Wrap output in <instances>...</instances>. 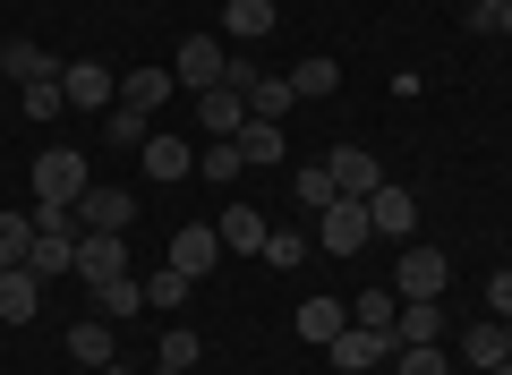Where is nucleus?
<instances>
[{
	"mask_svg": "<svg viewBox=\"0 0 512 375\" xmlns=\"http://www.w3.org/2000/svg\"><path fill=\"white\" fill-rule=\"evenodd\" d=\"M274 18H282L274 0H231V9H222V35H231V43H265Z\"/></svg>",
	"mask_w": 512,
	"mask_h": 375,
	"instance_id": "aec40b11",
	"label": "nucleus"
},
{
	"mask_svg": "<svg viewBox=\"0 0 512 375\" xmlns=\"http://www.w3.org/2000/svg\"><path fill=\"white\" fill-rule=\"evenodd\" d=\"M154 375H180V367H154Z\"/></svg>",
	"mask_w": 512,
	"mask_h": 375,
	"instance_id": "79ce46f5",
	"label": "nucleus"
},
{
	"mask_svg": "<svg viewBox=\"0 0 512 375\" xmlns=\"http://www.w3.org/2000/svg\"><path fill=\"white\" fill-rule=\"evenodd\" d=\"M367 222H376V239H410V231H419V197L384 179L376 197H367Z\"/></svg>",
	"mask_w": 512,
	"mask_h": 375,
	"instance_id": "f8f14e48",
	"label": "nucleus"
},
{
	"mask_svg": "<svg viewBox=\"0 0 512 375\" xmlns=\"http://www.w3.org/2000/svg\"><path fill=\"white\" fill-rule=\"evenodd\" d=\"M504 316H495V324H470V333H461V367H478V375H487V367H504Z\"/></svg>",
	"mask_w": 512,
	"mask_h": 375,
	"instance_id": "4be33fe9",
	"label": "nucleus"
},
{
	"mask_svg": "<svg viewBox=\"0 0 512 375\" xmlns=\"http://www.w3.org/2000/svg\"><path fill=\"white\" fill-rule=\"evenodd\" d=\"M291 111H299L291 77H256V94H248V120H291Z\"/></svg>",
	"mask_w": 512,
	"mask_h": 375,
	"instance_id": "393cba45",
	"label": "nucleus"
},
{
	"mask_svg": "<svg viewBox=\"0 0 512 375\" xmlns=\"http://www.w3.org/2000/svg\"><path fill=\"white\" fill-rule=\"evenodd\" d=\"M69 222H77V231H120V239H128V222H137V197H128V188H86V197L69 205Z\"/></svg>",
	"mask_w": 512,
	"mask_h": 375,
	"instance_id": "20e7f679",
	"label": "nucleus"
},
{
	"mask_svg": "<svg viewBox=\"0 0 512 375\" xmlns=\"http://www.w3.org/2000/svg\"><path fill=\"white\" fill-rule=\"evenodd\" d=\"M180 299H188V273H171V265L146 273V307H180Z\"/></svg>",
	"mask_w": 512,
	"mask_h": 375,
	"instance_id": "c9c22d12",
	"label": "nucleus"
},
{
	"mask_svg": "<svg viewBox=\"0 0 512 375\" xmlns=\"http://www.w3.org/2000/svg\"><path fill=\"white\" fill-rule=\"evenodd\" d=\"M43 316V282L26 265H0V324H35Z\"/></svg>",
	"mask_w": 512,
	"mask_h": 375,
	"instance_id": "4468645a",
	"label": "nucleus"
},
{
	"mask_svg": "<svg viewBox=\"0 0 512 375\" xmlns=\"http://www.w3.org/2000/svg\"><path fill=\"white\" fill-rule=\"evenodd\" d=\"M504 350H512V316H504Z\"/></svg>",
	"mask_w": 512,
	"mask_h": 375,
	"instance_id": "ea45409f",
	"label": "nucleus"
},
{
	"mask_svg": "<svg viewBox=\"0 0 512 375\" xmlns=\"http://www.w3.org/2000/svg\"><path fill=\"white\" fill-rule=\"evenodd\" d=\"M495 18H504V0H470V35H495Z\"/></svg>",
	"mask_w": 512,
	"mask_h": 375,
	"instance_id": "4c0bfd02",
	"label": "nucleus"
},
{
	"mask_svg": "<svg viewBox=\"0 0 512 375\" xmlns=\"http://www.w3.org/2000/svg\"><path fill=\"white\" fill-rule=\"evenodd\" d=\"M26 179H35V205H52V214H69V205L94 188V179H86V154H77V145H43Z\"/></svg>",
	"mask_w": 512,
	"mask_h": 375,
	"instance_id": "f257e3e1",
	"label": "nucleus"
},
{
	"mask_svg": "<svg viewBox=\"0 0 512 375\" xmlns=\"http://www.w3.org/2000/svg\"><path fill=\"white\" fill-rule=\"evenodd\" d=\"M0 69L18 77V86H43V77H60V69H52V52H43V43H26V35H18V43H0Z\"/></svg>",
	"mask_w": 512,
	"mask_h": 375,
	"instance_id": "5701e85b",
	"label": "nucleus"
},
{
	"mask_svg": "<svg viewBox=\"0 0 512 375\" xmlns=\"http://www.w3.org/2000/svg\"><path fill=\"white\" fill-rule=\"evenodd\" d=\"M444 282H453V265H444L436 248H419V239H402V256H393V290H402V299H444Z\"/></svg>",
	"mask_w": 512,
	"mask_h": 375,
	"instance_id": "f03ea898",
	"label": "nucleus"
},
{
	"mask_svg": "<svg viewBox=\"0 0 512 375\" xmlns=\"http://www.w3.org/2000/svg\"><path fill=\"white\" fill-rule=\"evenodd\" d=\"M316 231H325V248H333V256H359L367 239H376V222H367V205H359V197H333L325 214H316Z\"/></svg>",
	"mask_w": 512,
	"mask_h": 375,
	"instance_id": "0eeeda50",
	"label": "nucleus"
},
{
	"mask_svg": "<svg viewBox=\"0 0 512 375\" xmlns=\"http://www.w3.org/2000/svg\"><path fill=\"white\" fill-rule=\"evenodd\" d=\"M325 179H333V197H376V188H384V162L376 154H367V145H333V154H325Z\"/></svg>",
	"mask_w": 512,
	"mask_h": 375,
	"instance_id": "7ed1b4c3",
	"label": "nucleus"
},
{
	"mask_svg": "<svg viewBox=\"0 0 512 375\" xmlns=\"http://www.w3.org/2000/svg\"><path fill=\"white\" fill-rule=\"evenodd\" d=\"M376 375H384V367H376Z\"/></svg>",
	"mask_w": 512,
	"mask_h": 375,
	"instance_id": "37998d69",
	"label": "nucleus"
},
{
	"mask_svg": "<svg viewBox=\"0 0 512 375\" xmlns=\"http://www.w3.org/2000/svg\"><path fill=\"white\" fill-rule=\"evenodd\" d=\"M197 171L214 179V188H231V179H248V162H239V145L222 137V145H205V154H197Z\"/></svg>",
	"mask_w": 512,
	"mask_h": 375,
	"instance_id": "c85d7f7f",
	"label": "nucleus"
},
{
	"mask_svg": "<svg viewBox=\"0 0 512 375\" xmlns=\"http://www.w3.org/2000/svg\"><path fill=\"white\" fill-rule=\"evenodd\" d=\"M419 341H444V299H402L393 307V350H419Z\"/></svg>",
	"mask_w": 512,
	"mask_h": 375,
	"instance_id": "ddd939ff",
	"label": "nucleus"
},
{
	"mask_svg": "<svg viewBox=\"0 0 512 375\" xmlns=\"http://www.w3.org/2000/svg\"><path fill=\"white\" fill-rule=\"evenodd\" d=\"M393 307H402L393 290H359V299H350V324H367V333H384V341H393Z\"/></svg>",
	"mask_w": 512,
	"mask_h": 375,
	"instance_id": "a878e982",
	"label": "nucleus"
},
{
	"mask_svg": "<svg viewBox=\"0 0 512 375\" xmlns=\"http://www.w3.org/2000/svg\"><path fill=\"white\" fill-rule=\"evenodd\" d=\"M487 375H512V358H504V367H487Z\"/></svg>",
	"mask_w": 512,
	"mask_h": 375,
	"instance_id": "a19ab883",
	"label": "nucleus"
},
{
	"mask_svg": "<svg viewBox=\"0 0 512 375\" xmlns=\"http://www.w3.org/2000/svg\"><path fill=\"white\" fill-rule=\"evenodd\" d=\"M103 137H111V145H146V137H154V120H137V111L111 103V111H103Z\"/></svg>",
	"mask_w": 512,
	"mask_h": 375,
	"instance_id": "2f4dec72",
	"label": "nucleus"
},
{
	"mask_svg": "<svg viewBox=\"0 0 512 375\" xmlns=\"http://www.w3.org/2000/svg\"><path fill=\"white\" fill-rule=\"evenodd\" d=\"M487 307H495V316H512V265L487 273Z\"/></svg>",
	"mask_w": 512,
	"mask_h": 375,
	"instance_id": "e433bc0d",
	"label": "nucleus"
},
{
	"mask_svg": "<svg viewBox=\"0 0 512 375\" xmlns=\"http://www.w3.org/2000/svg\"><path fill=\"white\" fill-rule=\"evenodd\" d=\"M333 86H342V60H333V52H308V60L291 69V94H299V103H316V94H333Z\"/></svg>",
	"mask_w": 512,
	"mask_h": 375,
	"instance_id": "b1692460",
	"label": "nucleus"
},
{
	"mask_svg": "<svg viewBox=\"0 0 512 375\" xmlns=\"http://www.w3.org/2000/svg\"><path fill=\"white\" fill-rule=\"evenodd\" d=\"M291 188H299V205H308V214H325V205H333V179H325V162H308V171H299Z\"/></svg>",
	"mask_w": 512,
	"mask_h": 375,
	"instance_id": "f704fd0d",
	"label": "nucleus"
},
{
	"mask_svg": "<svg viewBox=\"0 0 512 375\" xmlns=\"http://www.w3.org/2000/svg\"><path fill=\"white\" fill-rule=\"evenodd\" d=\"M197 350H205V341L188 333V324H171V333H163V367H180V375H197Z\"/></svg>",
	"mask_w": 512,
	"mask_h": 375,
	"instance_id": "72a5a7b5",
	"label": "nucleus"
},
{
	"mask_svg": "<svg viewBox=\"0 0 512 375\" xmlns=\"http://www.w3.org/2000/svg\"><path fill=\"white\" fill-rule=\"evenodd\" d=\"M222 60H231V43H222V35H188L180 60H171V77H180L188 94H205V86H222Z\"/></svg>",
	"mask_w": 512,
	"mask_h": 375,
	"instance_id": "6e6552de",
	"label": "nucleus"
},
{
	"mask_svg": "<svg viewBox=\"0 0 512 375\" xmlns=\"http://www.w3.org/2000/svg\"><path fill=\"white\" fill-rule=\"evenodd\" d=\"M18 103H26V120H60L69 94H60V77H43V86H18Z\"/></svg>",
	"mask_w": 512,
	"mask_h": 375,
	"instance_id": "7c9ffc66",
	"label": "nucleus"
},
{
	"mask_svg": "<svg viewBox=\"0 0 512 375\" xmlns=\"http://www.w3.org/2000/svg\"><path fill=\"white\" fill-rule=\"evenodd\" d=\"M291 324H299V341H316V350H325V341L350 324V307H342V299H299V316H291Z\"/></svg>",
	"mask_w": 512,
	"mask_h": 375,
	"instance_id": "412c9836",
	"label": "nucleus"
},
{
	"mask_svg": "<svg viewBox=\"0 0 512 375\" xmlns=\"http://www.w3.org/2000/svg\"><path fill=\"white\" fill-rule=\"evenodd\" d=\"M111 350H120L111 316H86V324H69V358H77V367H111Z\"/></svg>",
	"mask_w": 512,
	"mask_h": 375,
	"instance_id": "6ab92c4d",
	"label": "nucleus"
},
{
	"mask_svg": "<svg viewBox=\"0 0 512 375\" xmlns=\"http://www.w3.org/2000/svg\"><path fill=\"white\" fill-rule=\"evenodd\" d=\"M171 86H180L171 69H128V77H120V111H137V120H154V111L171 103Z\"/></svg>",
	"mask_w": 512,
	"mask_h": 375,
	"instance_id": "2eb2a0df",
	"label": "nucleus"
},
{
	"mask_svg": "<svg viewBox=\"0 0 512 375\" xmlns=\"http://www.w3.org/2000/svg\"><path fill=\"white\" fill-rule=\"evenodd\" d=\"M94 307H103V316H137V307H146V282H137V273H120V282L94 290Z\"/></svg>",
	"mask_w": 512,
	"mask_h": 375,
	"instance_id": "cd10ccee",
	"label": "nucleus"
},
{
	"mask_svg": "<svg viewBox=\"0 0 512 375\" xmlns=\"http://www.w3.org/2000/svg\"><path fill=\"white\" fill-rule=\"evenodd\" d=\"M120 273H128V239L120 231H77V282L103 290V282H120Z\"/></svg>",
	"mask_w": 512,
	"mask_h": 375,
	"instance_id": "423d86ee",
	"label": "nucleus"
},
{
	"mask_svg": "<svg viewBox=\"0 0 512 375\" xmlns=\"http://www.w3.org/2000/svg\"><path fill=\"white\" fill-rule=\"evenodd\" d=\"M137 162H146V179H163V188H171V179H188V162H197V154H188V137H163V128H154V137L137 145Z\"/></svg>",
	"mask_w": 512,
	"mask_h": 375,
	"instance_id": "a211bd4d",
	"label": "nucleus"
},
{
	"mask_svg": "<svg viewBox=\"0 0 512 375\" xmlns=\"http://www.w3.org/2000/svg\"><path fill=\"white\" fill-rule=\"evenodd\" d=\"M171 273H188V282H205V273L222 265V231L214 222H188V231H171V256H163Z\"/></svg>",
	"mask_w": 512,
	"mask_h": 375,
	"instance_id": "39448f33",
	"label": "nucleus"
},
{
	"mask_svg": "<svg viewBox=\"0 0 512 375\" xmlns=\"http://www.w3.org/2000/svg\"><path fill=\"white\" fill-rule=\"evenodd\" d=\"M265 265H274V273H299V265H308V239H299V231H274V239H265Z\"/></svg>",
	"mask_w": 512,
	"mask_h": 375,
	"instance_id": "473e14b6",
	"label": "nucleus"
},
{
	"mask_svg": "<svg viewBox=\"0 0 512 375\" xmlns=\"http://www.w3.org/2000/svg\"><path fill=\"white\" fill-rule=\"evenodd\" d=\"M197 128H205L214 145H222V137H239V128H248V103H239L231 86H205V94H197Z\"/></svg>",
	"mask_w": 512,
	"mask_h": 375,
	"instance_id": "dca6fc26",
	"label": "nucleus"
},
{
	"mask_svg": "<svg viewBox=\"0 0 512 375\" xmlns=\"http://www.w3.org/2000/svg\"><path fill=\"white\" fill-rule=\"evenodd\" d=\"M239 162H248V171H274V162L282 154H291V137H282V120H248V128H239Z\"/></svg>",
	"mask_w": 512,
	"mask_h": 375,
	"instance_id": "f3484780",
	"label": "nucleus"
},
{
	"mask_svg": "<svg viewBox=\"0 0 512 375\" xmlns=\"http://www.w3.org/2000/svg\"><path fill=\"white\" fill-rule=\"evenodd\" d=\"M325 358H333L342 375H376L384 358H393V341H384V333H367V324H342V333L325 341Z\"/></svg>",
	"mask_w": 512,
	"mask_h": 375,
	"instance_id": "1a4fd4ad",
	"label": "nucleus"
},
{
	"mask_svg": "<svg viewBox=\"0 0 512 375\" xmlns=\"http://www.w3.org/2000/svg\"><path fill=\"white\" fill-rule=\"evenodd\" d=\"M35 248V214H0V265H26Z\"/></svg>",
	"mask_w": 512,
	"mask_h": 375,
	"instance_id": "c756f323",
	"label": "nucleus"
},
{
	"mask_svg": "<svg viewBox=\"0 0 512 375\" xmlns=\"http://www.w3.org/2000/svg\"><path fill=\"white\" fill-rule=\"evenodd\" d=\"M60 94H69V111H111L120 103V86H111L103 60H69V69H60Z\"/></svg>",
	"mask_w": 512,
	"mask_h": 375,
	"instance_id": "9b49d317",
	"label": "nucleus"
},
{
	"mask_svg": "<svg viewBox=\"0 0 512 375\" xmlns=\"http://www.w3.org/2000/svg\"><path fill=\"white\" fill-rule=\"evenodd\" d=\"M495 26H504V35H512V0H504V18H495Z\"/></svg>",
	"mask_w": 512,
	"mask_h": 375,
	"instance_id": "58836bf2",
	"label": "nucleus"
},
{
	"mask_svg": "<svg viewBox=\"0 0 512 375\" xmlns=\"http://www.w3.org/2000/svg\"><path fill=\"white\" fill-rule=\"evenodd\" d=\"M384 375H453V358H444V341H419V350H393Z\"/></svg>",
	"mask_w": 512,
	"mask_h": 375,
	"instance_id": "bb28decb",
	"label": "nucleus"
},
{
	"mask_svg": "<svg viewBox=\"0 0 512 375\" xmlns=\"http://www.w3.org/2000/svg\"><path fill=\"white\" fill-rule=\"evenodd\" d=\"M214 231H222V256H265V239H274V222L256 214L248 197H231V205H222V222H214Z\"/></svg>",
	"mask_w": 512,
	"mask_h": 375,
	"instance_id": "9d476101",
	"label": "nucleus"
}]
</instances>
